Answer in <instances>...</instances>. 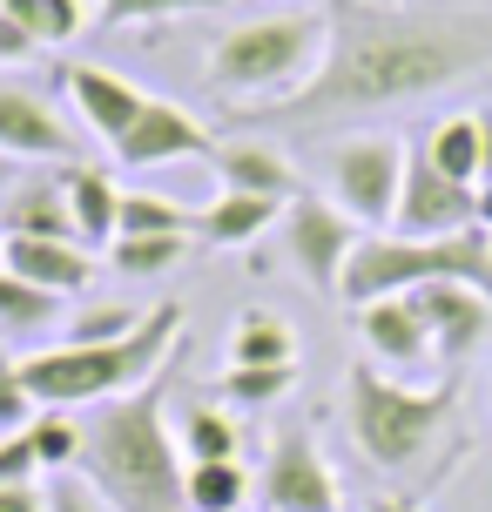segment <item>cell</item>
Returning <instances> with one entry per match:
<instances>
[{"label":"cell","instance_id":"cell-39","mask_svg":"<svg viewBox=\"0 0 492 512\" xmlns=\"http://www.w3.org/2000/svg\"><path fill=\"white\" fill-rule=\"evenodd\" d=\"M479 223L492 230V182H479Z\"/></svg>","mask_w":492,"mask_h":512},{"label":"cell","instance_id":"cell-5","mask_svg":"<svg viewBox=\"0 0 492 512\" xmlns=\"http://www.w3.org/2000/svg\"><path fill=\"white\" fill-rule=\"evenodd\" d=\"M452 398H459L452 378L418 391V384H398L385 371H371V364H351V378H344L351 445L378 472H418L445 445V432H452Z\"/></svg>","mask_w":492,"mask_h":512},{"label":"cell","instance_id":"cell-14","mask_svg":"<svg viewBox=\"0 0 492 512\" xmlns=\"http://www.w3.org/2000/svg\"><path fill=\"white\" fill-rule=\"evenodd\" d=\"M61 88H68V102H75V122L88 128L95 142H122L129 122L149 108V95H142L122 68H102V61H75V68L61 75Z\"/></svg>","mask_w":492,"mask_h":512},{"label":"cell","instance_id":"cell-8","mask_svg":"<svg viewBox=\"0 0 492 512\" xmlns=\"http://www.w3.org/2000/svg\"><path fill=\"white\" fill-rule=\"evenodd\" d=\"M391 230L398 236L479 230V182H452L425 155V142H405V189H398V209H391Z\"/></svg>","mask_w":492,"mask_h":512},{"label":"cell","instance_id":"cell-3","mask_svg":"<svg viewBox=\"0 0 492 512\" xmlns=\"http://www.w3.org/2000/svg\"><path fill=\"white\" fill-rule=\"evenodd\" d=\"M182 351V304H156L129 337L115 344H54V351H27L21 378L41 411H95L108 398H129L149 378H162V364Z\"/></svg>","mask_w":492,"mask_h":512},{"label":"cell","instance_id":"cell-2","mask_svg":"<svg viewBox=\"0 0 492 512\" xmlns=\"http://www.w3.org/2000/svg\"><path fill=\"white\" fill-rule=\"evenodd\" d=\"M75 472L108 499V512H189V492H182L189 459L162 418V378L95 405V418L81 425Z\"/></svg>","mask_w":492,"mask_h":512},{"label":"cell","instance_id":"cell-15","mask_svg":"<svg viewBox=\"0 0 492 512\" xmlns=\"http://www.w3.org/2000/svg\"><path fill=\"white\" fill-rule=\"evenodd\" d=\"M61 189H68V209H75V236L81 250H102V243H115L122 236V176L115 169H102V162H61Z\"/></svg>","mask_w":492,"mask_h":512},{"label":"cell","instance_id":"cell-40","mask_svg":"<svg viewBox=\"0 0 492 512\" xmlns=\"http://www.w3.org/2000/svg\"><path fill=\"white\" fill-rule=\"evenodd\" d=\"M479 182H492V115H486V162H479Z\"/></svg>","mask_w":492,"mask_h":512},{"label":"cell","instance_id":"cell-31","mask_svg":"<svg viewBox=\"0 0 492 512\" xmlns=\"http://www.w3.org/2000/svg\"><path fill=\"white\" fill-rule=\"evenodd\" d=\"M223 0H102V34H129L142 21H176V14H203Z\"/></svg>","mask_w":492,"mask_h":512},{"label":"cell","instance_id":"cell-36","mask_svg":"<svg viewBox=\"0 0 492 512\" xmlns=\"http://www.w3.org/2000/svg\"><path fill=\"white\" fill-rule=\"evenodd\" d=\"M34 54H41V41H34V34L0 7V68H21V61H34Z\"/></svg>","mask_w":492,"mask_h":512},{"label":"cell","instance_id":"cell-21","mask_svg":"<svg viewBox=\"0 0 492 512\" xmlns=\"http://www.w3.org/2000/svg\"><path fill=\"white\" fill-rule=\"evenodd\" d=\"M418 142H425V155H432L452 182H479V162H486V115H439Z\"/></svg>","mask_w":492,"mask_h":512},{"label":"cell","instance_id":"cell-28","mask_svg":"<svg viewBox=\"0 0 492 512\" xmlns=\"http://www.w3.org/2000/svg\"><path fill=\"white\" fill-rule=\"evenodd\" d=\"M0 7H7L41 48H68L81 27H88V0H0Z\"/></svg>","mask_w":492,"mask_h":512},{"label":"cell","instance_id":"cell-19","mask_svg":"<svg viewBox=\"0 0 492 512\" xmlns=\"http://www.w3.org/2000/svg\"><path fill=\"white\" fill-rule=\"evenodd\" d=\"M0 236H54V243H81L61 176H54V182H14L7 216H0Z\"/></svg>","mask_w":492,"mask_h":512},{"label":"cell","instance_id":"cell-13","mask_svg":"<svg viewBox=\"0 0 492 512\" xmlns=\"http://www.w3.org/2000/svg\"><path fill=\"white\" fill-rule=\"evenodd\" d=\"M0 155L7 162H81V135L41 95L0 88Z\"/></svg>","mask_w":492,"mask_h":512},{"label":"cell","instance_id":"cell-11","mask_svg":"<svg viewBox=\"0 0 492 512\" xmlns=\"http://www.w3.org/2000/svg\"><path fill=\"white\" fill-rule=\"evenodd\" d=\"M108 155L122 162V169H169V162H209L216 155V135H209L196 115L182 102H162L149 95V108L129 122L122 142H108Z\"/></svg>","mask_w":492,"mask_h":512},{"label":"cell","instance_id":"cell-30","mask_svg":"<svg viewBox=\"0 0 492 512\" xmlns=\"http://www.w3.org/2000/svg\"><path fill=\"white\" fill-rule=\"evenodd\" d=\"M27 445H34L41 472H75V459H81V418H68V411H41V418L27 425Z\"/></svg>","mask_w":492,"mask_h":512},{"label":"cell","instance_id":"cell-7","mask_svg":"<svg viewBox=\"0 0 492 512\" xmlns=\"http://www.w3.org/2000/svg\"><path fill=\"white\" fill-rule=\"evenodd\" d=\"M405 189V142L391 135H358L331 155V203L358 230H391V209Z\"/></svg>","mask_w":492,"mask_h":512},{"label":"cell","instance_id":"cell-12","mask_svg":"<svg viewBox=\"0 0 492 512\" xmlns=\"http://www.w3.org/2000/svg\"><path fill=\"white\" fill-rule=\"evenodd\" d=\"M405 297H412V310L425 317L432 358L439 364H466L492 337V297L472 290V283H418V290H405Z\"/></svg>","mask_w":492,"mask_h":512},{"label":"cell","instance_id":"cell-24","mask_svg":"<svg viewBox=\"0 0 492 512\" xmlns=\"http://www.w3.org/2000/svg\"><path fill=\"white\" fill-rule=\"evenodd\" d=\"M61 304H68V297H54V290H41V283H27L21 270L0 263V331H14V337L48 331L54 317H61Z\"/></svg>","mask_w":492,"mask_h":512},{"label":"cell","instance_id":"cell-20","mask_svg":"<svg viewBox=\"0 0 492 512\" xmlns=\"http://www.w3.org/2000/svg\"><path fill=\"white\" fill-rule=\"evenodd\" d=\"M270 223H284V203H270V196H243V189H223L216 203L203 209V243L209 250H243V243H257Z\"/></svg>","mask_w":492,"mask_h":512},{"label":"cell","instance_id":"cell-38","mask_svg":"<svg viewBox=\"0 0 492 512\" xmlns=\"http://www.w3.org/2000/svg\"><path fill=\"white\" fill-rule=\"evenodd\" d=\"M364 512H425V506H418V499H398V492H385V499H371Z\"/></svg>","mask_w":492,"mask_h":512},{"label":"cell","instance_id":"cell-29","mask_svg":"<svg viewBox=\"0 0 492 512\" xmlns=\"http://www.w3.org/2000/svg\"><path fill=\"white\" fill-rule=\"evenodd\" d=\"M182 256H189V236H115L108 243V263L122 277H162V270H176Z\"/></svg>","mask_w":492,"mask_h":512},{"label":"cell","instance_id":"cell-42","mask_svg":"<svg viewBox=\"0 0 492 512\" xmlns=\"http://www.w3.org/2000/svg\"><path fill=\"white\" fill-rule=\"evenodd\" d=\"M486 236H492V230H486Z\"/></svg>","mask_w":492,"mask_h":512},{"label":"cell","instance_id":"cell-26","mask_svg":"<svg viewBox=\"0 0 492 512\" xmlns=\"http://www.w3.org/2000/svg\"><path fill=\"white\" fill-rule=\"evenodd\" d=\"M182 492H189V512H236L250 499V472L236 459H196L182 472Z\"/></svg>","mask_w":492,"mask_h":512},{"label":"cell","instance_id":"cell-4","mask_svg":"<svg viewBox=\"0 0 492 512\" xmlns=\"http://www.w3.org/2000/svg\"><path fill=\"white\" fill-rule=\"evenodd\" d=\"M324 54H331V14H317V7H270V14H250V21L216 34L209 88L236 115H257V108L297 95L324 68Z\"/></svg>","mask_w":492,"mask_h":512},{"label":"cell","instance_id":"cell-9","mask_svg":"<svg viewBox=\"0 0 492 512\" xmlns=\"http://www.w3.org/2000/svg\"><path fill=\"white\" fill-rule=\"evenodd\" d=\"M358 223L344 216L337 203H317V196H297V203H284V256L290 270L304 283H317V290H331L344 283V263H351V250H358Z\"/></svg>","mask_w":492,"mask_h":512},{"label":"cell","instance_id":"cell-16","mask_svg":"<svg viewBox=\"0 0 492 512\" xmlns=\"http://www.w3.org/2000/svg\"><path fill=\"white\" fill-rule=\"evenodd\" d=\"M216 176L223 189H243V196H270V203H297L304 196V176H297V162H290L277 142H216Z\"/></svg>","mask_w":492,"mask_h":512},{"label":"cell","instance_id":"cell-33","mask_svg":"<svg viewBox=\"0 0 492 512\" xmlns=\"http://www.w3.org/2000/svg\"><path fill=\"white\" fill-rule=\"evenodd\" d=\"M34 418H41V405H34V391L21 378V358H0V438L27 432Z\"/></svg>","mask_w":492,"mask_h":512},{"label":"cell","instance_id":"cell-25","mask_svg":"<svg viewBox=\"0 0 492 512\" xmlns=\"http://www.w3.org/2000/svg\"><path fill=\"white\" fill-rule=\"evenodd\" d=\"M203 230V209L156 196V189H129L122 196V236H196Z\"/></svg>","mask_w":492,"mask_h":512},{"label":"cell","instance_id":"cell-32","mask_svg":"<svg viewBox=\"0 0 492 512\" xmlns=\"http://www.w3.org/2000/svg\"><path fill=\"white\" fill-rule=\"evenodd\" d=\"M142 317H149V310H135V304H95L68 324V344H115V337H129Z\"/></svg>","mask_w":492,"mask_h":512},{"label":"cell","instance_id":"cell-23","mask_svg":"<svg viewBox=\"0 0 492 512\" xmlns=\"http://www.w3.org/2000/svg\"><path fill=\"white\" fill-rule=\"evenodd\" d=\"M230 364H297V331L277 310H243L230 331Z\"/></svg>","mask_w":492,"mask_h":512},{"label":"cell","instance_id":"cell-10","mask_svg":"<svg viewBox=\"0 0 492 512\" xmlns=\"http://www.w3.org/2000/svg\"><path fill=\"white\" fill-rule=\"evenodd\" d=\"M263 506L270 512H337V472L324 465L311 425H284L263 452Z\"/></svg>","mask_w":492,"mask_h":512},{"label":"cell","instance_id":"cell-1","mask_svg":"<svg viewBox=\"0 0 492 512\" xmlns=\"http://www.w3.org/2000/svg\"><path fill=\"white\" fill-rule=\"evenodd\" d=\"M492 68V14H412V7H364L331 0V54L297 95L257 108V128H317L378 108L439 95L452 81Z\"/></svg>","mask_w":492,"mask_h":512},{"label":"cell","instance_id":"cell-18","mask_svg":"<svg viewBox=\"0 0 492 512\" xmlns=\"http://www.w3.org/2000/svg\"><path fill=\"white\" fill-rule=\"evenodd\" d=\"M358 337L364 351L391 371H418V364L432 358V331H425V317L412 310V297H378V304L358 310Z\"/></svg>","mask_w":492,"mask_h":512},{"label":"cell","instance_id":"cell-6","mask_svg":"<svg viewBox=\"0 0 492 512\" xmlns=\"http://www.w3.org/2000/svg\"><path fill=\"white\" fill-rule=\"evenodd\" d=\"M418 283H472L492 297V236L486 223L459 236H398V230H364L344 283H337V304H378V297H405Z\"/></svg>","mask_w":492,"mask_h":512},{"label":"cell","instance_id":"cell-41","mask_svg":"<svg viewBox=\"0 0 492 512\" xmlns=\"http://www.w3.org/2000/svg\"><path fill=\"white\" fill-rule=\"evenodd\" d=\"M7 169H14V162H7V155H0V189H7Z\"/></svg>","mask_w":492,"mask_h":512},{"label":"cell","instance_id":"cell-17","mask_svg":"<svg viewBox=\"0 0 492 512\" xmlns=\"http://www.w3.org/2000/svg\"><path fill=\"white\" fill-rule=\"evenodd\" d=\"M0 263L21 270L27 283L54 290V297H81V290L95 283V250L54 243V236H0Z\"/></svg>","mask_w":492,"mask_h":512},{"label":"cell","instance_id":"cell-22","mask_svg":"<svg viewBox=\"0 0 492 512\" xmlns=\"http://www.w3.org/2000/svg\"><path fill=\"white\" fill-rule=\"evenodd\" d=\"M176 445L182 459H236L243 452V432H236V418L223 405H209V398H196V405H182V425H176Z\"/></svg>","mask_w":492,"mask_h":512},{"label":"cell","instance_id":"cell-35","mask_svg":"<svg viewBox=\"0 0 492 512\" xmlns=\"http://www.w3.org/2000/svg\"><path fill=\"white\" fill-rule=\"evenodd\" d=\"M34 479H41V459H34L27 432H7L0 438V486H34Z\"/></svg>","mask_w":492,"mask_h":512},{"label":"cell","instance_id":"cell-34","mask_svg":"<svg viewBox=\"0 0 492 512\" xmlns=\"http://www.w3.org/2000/svg\"><path fill=\"white\" fill-rule=\"evenodd\" d=\"M41 492H48V512H108V499L88 486L81 472H48Z\"/></svg>","mask_w":492,"mask_h":512},{"label":"cell","instance_id":"cell-37","mask_svg":"<svg viewBox=\"0 0 492 512\" xmlns=\"http://www.w3.org/2000/svg\"><path fill=\"white\" fill-rule=\"evenodd\" d=\"M0 512H48L41 486H0Z\"/></svg>","mask_w":492,"mask_h":512},{"label":"cell","instance_id":"cell-27","mask_svg":"<svg viewBox=\"0 0 492 512\" xmlns=\"http://www.w3.org/2000/svg\"><path fill=\"white\" fill-rule=\"evenodd\" d=\"M290 384H297V364H230L223 384H216V398L243 405V411H263L277 398H290Z\"/></svg>","mask_w":492,"mask_h":512}]
</instances>
